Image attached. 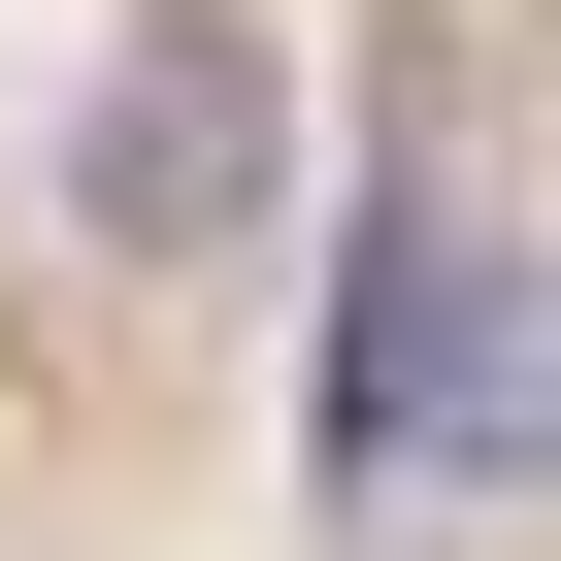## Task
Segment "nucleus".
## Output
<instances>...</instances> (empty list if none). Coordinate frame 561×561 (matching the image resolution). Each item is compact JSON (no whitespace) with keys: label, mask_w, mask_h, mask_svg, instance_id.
<instances>
[{"label":"nucleus","mask_w":561,"mask_h":561,"mask_svg":"<svg viewBox=\"0 0 561 561\" xmlns=\"http://www.w3.org/2000/svg\"><path fill=\"white\" fill-rule=\"evenodd\" d=\"M67 231L100 264H298V34L264 0H133L100 34V100H67Z\"/></svg>","instance_id":"obj_1"},{"label":"nucleus","mask_w":561,"mask_h":561,"mask_svg":"<svg viewBox=\"0 0 561 561\" xmlns=\"http://www.w3.org/2000/svg\"><path fill=\"white\" fill-rule=\"evenodd\" d=\"M462 397H528V264L462 198H364V264H331V495H430Z\"/></svg>","instance_id":"obj_2"}]
</instances>
